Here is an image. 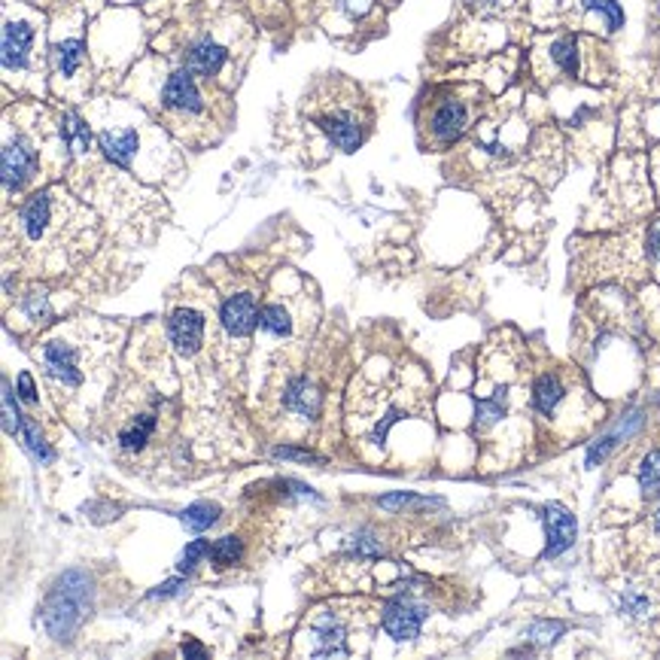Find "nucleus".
I'll list each match as a JSON object with an SVG mask.
<instances>
[{"label": "nucleus", "instance_id": "nucleus-32", "mask_svg": "<svg viewBox=\"0 0 660 660\" xmlns=\"http://www.w3.org/2000/svg\"><path fill=\"white\" fill-rule=\"evenodd\" d=\"M563 630H566V627H563L560 621H538V624L529 627L527 636H529V639H533V642H554Z\"/></svg>", "mask_w": 660, "mask_h": 660}, {"label": "nucleus", "instance_id": "nucleus-26", "mask_svg": "<svg viewBox=\"0 0 660 660\" xmlns=\"http://www.w3.org/2000/svg\"><path fill=\"white\" fill-rule=\"evenodd\" d=\"M180 520L186 523V529H192V533H204V529H211L220 520V509L213 502H195L180 514Z\"/></svg>", "mask_w": 660, "mask_h": 660}, {"label": "nucleus", "instance_id": "nucleus-36", "mask_svg": "<svg viewBox=\"0 0 660 660\" xmlns=\"http://www.w3.org/2000/svg\"><path fill=\"white\" fill-rule=\"evenodd\" d=\"M648 253H651V259L660 262V220L651 225V231H648Z\"/></svg>", "mask_w": 660, "mask_h": 660}, {"label": "nucleus", "instance_id": "nucleus-11", "mask_svg": "<svg viewBox=\"0 0 660 660\" xmlns=\"http://www.w3.org/2000/svg\"><path fill=\"white\" fill-rule=\"evenodd\" d=\"M514 405H518L514 381L511 377H493L490 390L475 399V438H487L490 432L499 429L514 414Z\"/></svg>", "mask_w": 660, "mask_h": 660}, {"label": "nucleus", "instance_id": "nucleus-8", "mask_svg": "<svg viewBox=\"0 0 660 660\" xmlns=\"http://www.w3.org/2000/svg\"><path fill=\"white\" fill-rule=\"evenodd\" d=\"M4 189L6 195H19L22 189L28 186L31 180L40 174V158H43V149H40L37 134L25 131V128H13L6 125V138H4Z\"/></svg>", "mask_w": 660, "mask_h": 660}, {"label": "nucleus", "instance_id": "nucleus-21", "mask_svg": "<svg viewBox=\"0 0 660 660\" xmlns=\"http://www.w3.org/2000/svg\"><path fill=\"white\" fill-rule=\"evenodd\" d=\"M259 332L275 338V341H289V338H295V332H299L295 311L280 299L265 302L259 311Z\"/></svg>", "mask_w": 660, "mask_h": 660}, {"label": "nucleus", "instance_id": "nucleus-6", "mask_svg": "<svg viewBox=\"0 0 660 660\" xmlns=\"http://www.w3.org/2000/svg\"><path fill=\"white\" fill-rule=\"evenodd\" d=\"M88 606H92V578L79 569H70L52 584V591L46 593L43 606H40L43 630L55 642H68L77 633V627L86 621Z\"/></svg>", "mask_w": 660, "mask_h": 660}, {"label": "nucleus", "instance_id": "nucleus-34", "mask_svg": "<svg viewBox=\"0 0 660 660\" xmlns=\"http://www.w3.org/2000/svg\"><path fill=\"white\" fill-rule=\"evenodd\" d=\"M19 396L22 402H28V405H37V390H34V377L28 372L19 375Z\"/></svg>", "mask_w": 660, "mask_h": 660}, {"label": "nucleus", "instance_id": "nucleus-9", "mask_svg": "<svg viewBox=\"0 0 660 660\" xmlns=\"http://www.w3.org/2000/svg\"><path fill=\"white\" fill-rule=\"evenodd\" d=\"M302 639H311L308 655L313 657H348L350 655V624L344 621L341 606H326L311 618Z\"/></svg>", "mask_w": 660, "mask_h": 660}, {"label": "nucleus", "instance_id": "nucleus-12", "mask_svg": "<svg viewBox=\"0 0 660 660\" xmlns=\"http://www.w3.org/2000/svg\"><path fill=\"white\" fill-rule=\"evenodd\" d=\"M323 386L313 375H289L286 384L277 393L280 417H299V420H317L323 411Z\"/></svg>", "mask_w": 660, "mask_h": 660}, {"label": "nucleus", "instance_id": "nucleus-13", "mask_svg": "<svg viewBox=\"0 0 660 660\" xmlns=\"http://www.w3.org/2000/svg\"><path fill=\"white\" fill-rule=\"evenodd\" d=\"M259 295L253 289H238L220 308V329L229 341H244L259 326Z\"/></svg>", "mask_w": 660, "mask_h": 660}, {"label": "nucleus", "instance_id": "nucleus-4", "mask_svg": "<svg viewBox=\"0 0 660 660\" xmlns=\"http://www.w3.org/2000/svg\"><path fill=\"white\" fill-rule=\"evenodd\" d=\"M304 116L341 152L359 149L372 128V110L362 92L341 77H329L313 88L311 98H304Z\"/></svg>", "mask_w": 660, "mask_h": 660}, {"label": "nucleus", "instance_id": "nucleus-31", "mask_svg": "<svg viewBox=\"0 0 660 660\" xmlns=\"http://www.w3.org/2000/svg\"><path fill=\"white\" fill-rule=\"evenodd\" d=\"M204 557H211V542H207V538H195V542H189L186 551H183V557H180V573H192V569H195Z\"/></svg>", "mask_w": 660, "mask_h": 660}, {"label": "nucleus", "instance_id": "nucleus-7", "mask_svg": "<svg viewBox=\"0 0 660 660\" xmlns=\"http://www.w3.org/2000/svg\"><path fill=\"white\" fill-rule=\"evenodd\" d=\"M162 113L171 119V125L183 128V131H186V125H204V119L211 116V101L198 88V74H192L189 68H180L165 79Z\"/></svg>", "mask_w": 660, "mask_h": 660}, {"label": "nucleus", "instance_id": "nucleus-25", "mask_svg": "<svg viewBox=\"0 0 660 660\" xmlns=\"http://www.w3.org/2000/svg\"><path fill=\"white\" fill-rule=\"evenodd\" d=\"M211 560L220 569L235 566V563L244 560V538L240 536H222L211 545Z\"/></svg>", "mask_w": 660, "mask_h": 660}, {"label": "nucleus", "instance_id": "nucleus-20", "mask_svg": "<svg viewBox=\"0 0 660 660\" xmlns=\"http://www.w3.org/2000/svg\"><path fill=\"white\" fill-rule=\"evenodd\" d=\"M225 61H229V50L211 37H201L186 50V64H183V68H189L192 74H198L204 79H213L225 68Z\"/></svg>", "mask_w": 660, "mask_h": 660}, {"label": "nucleus", "instance_id": "nucleus-17", "mask_svg": "<svg viewBox=\"0 0 660 660\" xmlns=\"http://www.w3.org/2000/svg\"><path fill=\"white\" fill-rule=\"evenodd\" d=\"M542 520H545V536H548V545H545V557L554 560V557H560L563 551L573 548L578 527H575L573 511H569L566 505L548 502V505H545Z\"/></svg>", "mask_w": 660, "mask_h": 660}, {"label": "nucleus", "instance_id": "nucleus-18", "mask_svg": "<svg viewBox=\"0 0 660 660\" xmlns=\"http://www.w3.org/2000/svg\"><path fill=\"white\" fill-rule=\"evenodd\" d=\"M98 143H101V152L107 156V162L122 167V171H131L134 162H138L143 134H140V128H131V125L128 128H107V131L98 134Z\"/></svg>", "mask_w": 660, "mask_h": 660}, {"label": "nucleus", "instance_id": "nucleus-5", "mask_svg": "<svg viewBox=\"0 0 660 660\" xmlns=\"http://www.w3.org/2000/svg\"><path fill=\"white\" fill-rule=\"evenodd\" d=\"M167 408H171V402L162 393L147 390V386H131V390L113 396L110 438L119 454L143 457L158 438H165Z\"/></svg>", "mask_w": 660, "mask_h": 660}, {"label": "nucleus", "instance_id": "nucleus-35", "mask_svg": "<svg viewBox=\"0 0 660 660\" xmlns=\"http://www.w3.org/2000/svg\"><path fill=\"white\" fill-rule=\"evenodd\" d=\"M372 4H375V0H341L344 10H348L350 15H357V19H359V15H366L368 10H372Z\"/></svg>", "mask_w": 660, "mask_h": 660}, {"label": "nucleus", "instance_id": "nucleus-2", "mask_svg": "<svg viewBox=\"0 0 660 660\" xmlns=\"http://www.w3.org/2000/svg\"><path fill=\"white\" fill-rule=\"evenodd\" d=\"M116 353L110 335H101L98 326L68 323L55 329L50 338L40 341L34 357L40 359L46 381H50L59 396H88L86 390L98 393L110 375V362Z\"/></svg>", "mask_w": 660, "mask_h": 660}, {"label": "nucleus", "instance_id": "nucleus-27", "mask_svg": "<svg viewBox=\"0 0 660 660\" xmlns=\"http://www.w3.org/2000/svg\"><path fill=\"white\" fill-rule=\"evenodd\" d=\"M639 487H642V496H646V499L660 496V448L648 450V457L642 460V466H639Z\"/></svg>", "mask_w": 660, "mask_h": 660}, {"label": "nucleus", "instance_id": "nucleus-28", "mask_svg": "<svg viewBox=\"0 0 660 660\" xmlns=\"http://www.w3.org/2000/svg\"><path fill=\"white\" fill-rule=\"evenodd\" d=\"M22 311H25L28 323H34V326L50 323V320H52V304H50L46 289H34V293H28L25 299H22Z\"/></svg>", "mask_w": 660, "mask_h": 660}, {"label": "nucleus", "instance_id": "nucleus-16", "mask_svg": "<svg viewBox=\"0 0 660 660\" xmlns=\"http://www.w3.org/2000/svg\"><path fill=\"white\" fill-rule=\"evenodd\" d=\"M469 128V107L460 98H441L429 113V134L436 143H454Z\"/></svg>", "mask_w": 660, "mask_h": 660}, {"label": "nucleus", "instance_id": "nucleus-37", "mask_svg": "<svg viewBox=\"0 0 660 660\" xmlns=\"http://www.w3.org/2000/svg\"><path fill=\"white\" fill-rule=\"evenodd\" d=\"M180 584H183V582H176V578H174V582H165V584H162V591H156V593H152V597H171V593L180 591Z\"/></svg>", "mask_w": 660, "mask_h": 660}, {"label": "nucleus", "instance_id": "nucleus-38", "mask_svg": "<svg viewBox=\"0 0 660 660\" xmlns=\"http://www.w3.org/2000/svg\"><path fill=\"white\" fill-rule=\"evenodd\" d=\"M183 655H207V651L198 646H183Z\"/></svg>", "mask_w": 660, "mask_h": 660}, {"label": "nucleus", "instance_id": "nucleus-23", "mask_svg": "<svg viewBox=\"0 0 660 660\" xmlns=\"http://www.w3.org/2000/svg\"><path fill=\"white\" fill-rule=\"evenodd\" d=\"M548 52H551L554 68L563 70L566 77H578V43H575V37H557Z\"/></svg>", "mask_w": 660, "mask_h": 660}, {"label": "nucleus", "instance_id": "nucleus-29", "mask_svg": "<svg viewBox=\"0 0 660 660\" xmlns=\"http://www.w3.org/2000/svg\"><path fill=\"white\" fill-rule=\"evenodd\" d=\"M22 436H25V448L34 454V460L40 463H50L52 460V450L43 441V432H40V423L31 420V417H22Z\"/></svg>", "mask_w": 660, "mask_h": 660}, {"label": "nucleus", "instance_id": "nucleus-15", "mask_svg": "<svg viewBox=\"0 0 660 660\" xmlns=\"http://www.w3.org/2000/svg\"><path fill=\"white\" fill-rule=\"evenodd\" d=\"M573 396L566 377L560 372H542L529 384V408L542 417V420H557V414L563 411V405Z\"/></svg>", "mask_w": 660, "mask_h": 660}, {"label": "nucleus", "instance_id": "nucleus-1", "mask_svg": "<svg viewBox=\"0 0 660 660\" xmlns=\"http://www.w3.org/2000/svg\"><path fill=\"white\" fill-rule=\"evenodd\" d=\"M25 249L46 268H68L83 259L95 240V220L61 189L34 192L15 216Z\"/></svg>", "mask_w": 660, "mask_h": 660}, {"label": "nucleus", "instance_id": "nucleus-14", "mask_svg": "<svg viewBox=\"0 0 660 660\" xmlns=\"http://www.w3.org/2000/svg\"><path fill=\"white\" fill-rule=\"evenodd\" d=\"M426 615H429V609L420 606V602L411 600V597H405V593H399V597L384 602L381 624H384L386 636H393L396 642H408V639H417V636H420V627L426 621Z\"/></svg>", "mask_w": 660, "mask_h": 660}, {"label": "nucleus", "instance_id": "nucleus-10", "mask_svg": "<svg viewBox=\"0 0 660 660\" xmlns=\"http://www.w3.org/2000/svg\"><path fill=\"white\" fill-rule=\"evenodd\" d=\"M165 329H167V344L174 348L176 357L192 359L207 341V311L192 302H183L167 313Z\"/></svg>", "mask_w": 660, "mask_h": 660}, {"label": "nucleus", "instance_id": "nucleus-30", "mask_svg": "<svg viewBox=\"0 0 660 660\" xmlns=\"http://www.w3.org/2000/svg\"><path fill=\"white\" fill-rule=\"evenodd\" d=\"M582 6H584V10L600 13L602 19H606L609 31H618L624 25V10H621V4H618V0H582Z\"/></svg>", "mask_w": 660, "mask_h": 660}, {"label": "nucleus", "instance_id": "nucleus-24", "mask_svg": "<svg viewBox=\"0 0 660 660\" xmlns=\"http://www.w3.org/2000/svg\"><path fill=\"white\" fill-rule=\"evenodd\" d=\"M639 423H642V417H639V414H630V417H627V420H624L621 426H618L615 432H609V436H602V438L597 441V445L591 448V454H587V466H597V460H602V457H606L609 450L618 445V441L630 436V432H633Z\"/></svg>", "mask_w": 660, "mask_h": 660}, {"label": "nucleus", "instance_id": "nucleus-3", "mask_svg": "<svg viewBox=\"0 0 660 660\" xmlns=\"http://www.w3.org/2000/svg\"><path fill=\"white\" fill-rule=\"evenodd\" d=\"M426 414V396L423 393L396 390L390 384H375V381H359L353 384L350 405H348V420H350V436L359 441L366 450H384L386 436L399 420L405 417Z\"/></svg>", "mask_w": 660, "mask_h": 660}, {"label": "nucleus", "instance_id": "nucleus-19", "mask_svg": "<svg viewBox=\"0 0 660 660\" xmlns=\"http://www.w3.org/2000/svg\"><path fill=\"white\" fill-rule=\"evenodd\" d=\"M31 50H34V25L25 19H15L4 25V70H25Z\"/></svg>", "mask_w": 660, "mask_h": 660}, {"label": "nucleus", "instance_id": "nucleus-33", "mask_svg": "<svg viewBox=\"0 0 660 660\" xmlns=\"http://www.w3.org/2000/svg\"><path fill=\"white\" fill-rule=\"evenodd\" d=\"M4 411H6V432H10V436L22 432V414H19V408L13 411V390H10V384H4Z\"/></svg>", "mask_w": 660, "mask_h": 660}, {"label": "nucleus", "instance_id": "nucleus-22", "mask_svg": "<svg viewBox=\"0 0 660 660\" xmlns=\"http://www.w3.org/2000/svg\"><path fill=\"white\" fill-rule=\"evenodd\" d=\"M83 55H86V43L79 37L64 40V43H55L52 46V64H55V70H59V77L74 79L79 64H83Z\"/></svg>", "mask_w": 660, "mask_h": 660}]
</instances>
